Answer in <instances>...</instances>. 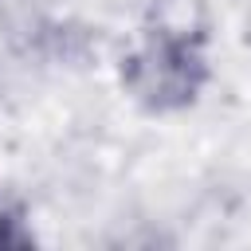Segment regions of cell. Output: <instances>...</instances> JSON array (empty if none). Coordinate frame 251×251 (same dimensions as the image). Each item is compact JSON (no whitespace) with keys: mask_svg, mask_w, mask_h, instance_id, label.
Listing matches in <instances>:
<instances>
[{"mask_svg":"<svg viewBox=\"0 0 251 251\" xmlns=\"http://www.w3.org/2000/svg\"><path fill=\"white\" fill-rule=\"evenodd\" d=\"M212 82L208 35L188 24L145 27L122 55V90L145 114H180Z\"/></svg>","mask_w":251,"mask_h":251,"instance_id":"cell-1","label":"cell"},{"mask_svg":"<svg viewBox=\"0 0 251 251\" xmlns=\"http://www.w3.org/2000/svg\"><path fill=\"white\" fill-rule=\"evenodd\" d=\"M31 243V231H24V220L16 212H0V247H24Z\"/></svg>","mask_w":251,"mask_h":251,"instance_id":"cell-2","label":"cell"}]
</instances>
